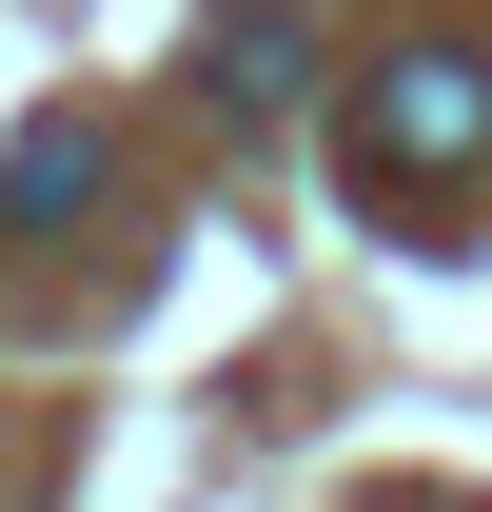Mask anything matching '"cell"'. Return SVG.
<instances>
[{"mask_svg": "<svg viewBox=\"0 0 492 512\" xmlns=\"http://www.w3.org/2000/svg\"><path fill=\"white\" fill-rule=\"evenodd\" d=\"M473 158H492V40H414V60L355 79V138H335L355 217H433Z\"/></svg>", "mask_w": 492, "mask_h": 512, "instance_id": "6da1fadb", "label": "cell"}, {"mask_svg": "<svg viewBox=\"0 0 492 512\" xmlns=\"http://www.w3.org/2000/svg\"><path fill=\"white\" fill-rule=\"evenodd\" d=\"M197 99H217V119L237 138H276L315 99V40H296V0H237V20H217V79H197Z\"/></svg>", "mask_w": 492, "mask_h": 512, "instance_id": "7a4b0ae2", "label": "cell"}, {"mask_svg": "<svg viewBox=\"0 0 492 512\" xmlns=\"http://www.w3.org/2000/svg\"><path fill=\"white\" fill-rule=\"evenodd\" d=\"M60 197H99V119H20V158H0V237L60 217Z\"/></svg>", "mask_w": 492, "mask_h": 512, "instance_id": "3957f363", "label": "cell"}]
</instances>
